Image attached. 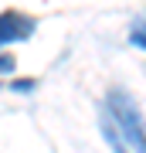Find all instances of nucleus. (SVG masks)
<instances>
[{"label":"nucleus","instance_id":"1","mask_svg":"<svg viewBox=\"0 0 146 153\" xmlns=\"http://www.w3.org/2000/svg\"><path fill=\"white\" fill-rule=\"evenodd\" d=\"M102 109L112 116V123H116V129L122 133V140L133 143V153H143V116L136 109V99L129 92H122V88H112V92L105 95Z\"/></svg>","mask_w":146,"mask_h":153},{"label":"nucleus","instance_id":"2","mask_svg":"<svg viewBox=\"0 0 146 153\" xmlns=\"http://www.w3.org/2000/svg\"><path fill=\"white\" fill-rule=\"evenodd\" d=\"M31 34H34V17H27L21 10H4L0 14V48H7L14 41H24Z\"/></svg>","mask_w":146,"mask_h":153},{"label":"nucleus","instance_id":"3","mask_svg":"<svg viewBox=\"0 0 146 153\" xmlns=\"http://www.w3.org/2000/svg\"><path fill=\"white\" fill-rule=\"evenodd\" d=\"M99 123H102V136H105V143L112 146L116 153H133L129 146H126V140H122V133L116 129V123H112V116H109L105 109H102V116H99Z\"/></svg>","mask_w":146,"mask_h":153},{"label":"nucleus","instance_id":"4","mask_svg":"<svg viewBox=\"0 0 146 153\" xmlns=\"http://www.w3.org/2000/svg\"><path fill=\"white\" fill-rule=\"evenodd\" d=\"M14 68H17V58L14 55H0V75H10Z\"/></svg>","mask_w":146,"mask_h":153},{"label":"nucleus","instance_id":"5","mask_svg":"<svg viewBox=\"0 0 146 153\" xmlns=\"http://www.w3.org/2000/svg\"><path fill=\"white\" fill-rule=\"evenodd\" d=\"M133 44H136V48H143V21L133 24Z\"/></svg>","mask_w":146,"mask_h":153},{"label":"nucleus","instance_id":"6","mask_svg":"<svg viewBox=\"0 0 146 153\" xmlns=\"http://www.w3.org/2000/svg\"><path fill=\"white\" fill-rule=\"evenodd\" d=\"M31 88H34L31 78H17V82H14V92H31Z\"/></svg>","mask_w":146,"mask_h":153}]
</instances>
